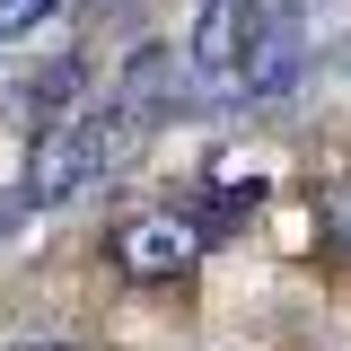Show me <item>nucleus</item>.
Returning <instances> with one entry per match:
<instances>
[{
    "label": "nucleus",
    "mask_w": 351,
    "mask_h": 351,
    "mask_svg": "<svg viewBox=\"0 0 351 351\" xmlns=\"http://www.w3.org/2000/svg\"><path fill=\"white\" fill-rule=\"evenodd\" d=\"M106 255H114V272H123V281L158 290V281H184L193 263L211 255V237L193 228V211H184V202H167V211H132V219H114Z\"/></svg>",
    "instance_id": "f257e3e1"
},
{
    "label": "nucleus",
    "mask_w": 351,
    "mask_h": 351,
    "mask_svg": "<svg viewBox=\"0 0 351 351\" xmlns=\"http://www.w3.org/2000/svg\"><path fill=\"white\" fill-rule=\"evenodd\" d=\"M97 184V167H88V123L71 114V123L36 132V158H27V184H18V202H36V211H62L71 193H88Z\"/></svg>",
    "instance_id": "7ed1b4c3"
},
{
    "label": "nucleus",
    "mask_w": 351,
    "mask_h": 351,
    "mask_svg": "<svg viewBox=\"0 0 351 351\" xmlns=\"http://www.w3.org/2000/svg\"><path fill=\"white\" fill-rule=\"evenodd\" d=\"M62 0H0V36H18V27H36V18H53Z\"/></svg>",
    "instance_id": "0eeeda50"
},
{
    "label": "nucleus",
    "mask_w": 351,
    "mask_h": 351,
    "mask_svg": "<svg viewBox=\"0 0 351 351\" xmlns=\"http://www.w3.org/2000/svg\"><path fill=\"white\" fill-rule=\"evenodd\" d=\"M0 351H71V343H62V334H9Z\"/></svg>",
    "instance_id": "6e6552de"
},
{
    "label": "nucleus",
    "mask_w": 351,
    "mask_h": 351,
    "mask_svg": "<svg viewBox=\"0 0 351 351\" xmlns=\"http://www.w3.org/2000/svg\"><path fill=\"white\" fill-rule=\"evenodd\" d=\"M106 9H141V0H106Z\"/></svg>",
    "instance_id": "1a4fd4ad"
},
{
    "label": "nucleus",
    "mask_w": 351,
    "mask_h": 351,
    "mask_svg": "<svg viewBox=\"0 0 351 351\" xmlns=\"http://www.w3.org/2000/svg\"><path fill=\"white\" fill-rule=\"evenodd\" d=\"M123 123H141V132H158L184 106V53H167V44H141L123 62V80H114V97H106Z\"/></svg>",
    "instance_id": "20e7f679"
},
{
    "label": "nucleus",
    "mask_w": 351,
    "mask_h": 351,
    "mask_svg": "<svg viewBox=\"0 0 351 351\" xmlns=\"http://www.w3.org/2000/svg\"><path fill=\"white\" fill-rule=\"evenodd\" d=\"M316 246H325V255L351 272V167L334 176L325 193H316Z\"/></svg>",
    "instance_id": "423d86ee"
},
{
    "label": "nucleus",
    "mask_w": 351,
    "mask_h": 351,
    "mask_svg": "<svg viewBox=\"0 0 351 351\" xmlns=\"http://www.w3.org/2000/svg\"><path fill=\"white\" fill-rule=\"evenodd\" d=\"M307 71V27L299 18H263L246 27L237 44V71H228V97H246V106H272V97H290Z\"/></svg>",
    "instance_id": "f03ea898"
},
{
    "label": "nucleus",
    "mask_w": 351,
    "mask_h": 351,
    "mask_svg": "<svg viewBox=\"0 0 351 351\" xmlns=\"http://www.w3.org/2000/svg\"><path fill=\"white\" fill-rule=\"evenodd\" d=\"M80 88H88V53H62V62H53V71L36 80V97H27V114H36V132L71 123V106H80Z\"/></svg>",
    "instance_id": "39448f33"
}]
</instances>
